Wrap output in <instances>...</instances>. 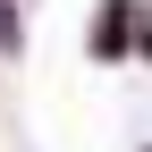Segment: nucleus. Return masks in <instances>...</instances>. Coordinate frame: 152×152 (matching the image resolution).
I'll use <instances>...</instances> for the list:
<instances>
[{"instance_id": "1", "label": "nucleus", "mask_w": 152, "mask_h": 152, "mask_svg": "<svg viewBox=\"0 0 152 152\" xmlns=\"http://www.w3.org/2000/svg\"><path fill=\"white\" fill-rule=\"evenodd\" d=\"M93 42H102V51H118V42H127V0H110V17H102V34H93Z\"/></svg>"}]
</instances>
